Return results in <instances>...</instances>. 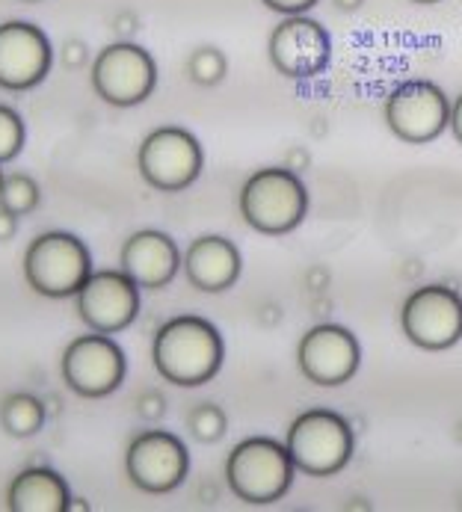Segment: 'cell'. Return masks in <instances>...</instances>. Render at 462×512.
Masks as SVG:
<instances>
[{
    "label": "cell",
    "instance_id": "cell-1",
    "mask_svg": "<svg viewBox=\"0 0 462 512\" xmlns=\"http://www.w3.org/2000/svg\"><path fill=\"white\" fill-rule=\"evenodd\" d=\"M223 359L226 344L220 329L199 314H178L154 332V370L178 388H199L211 382L220 373Z\"/></svg>",
    "mask_w": 462,
    "mask_h": 512
},
{
    "label": "cell",
    "instance_id": "cell-2",
    "mask_svg": "<svg viewBox=\"0 0 462 512\" xmlns=\"http://www.w3.org/2000/svg\"><path fill=\"white\" fill-rule=\"evenodd\" d=\"M237 208L252 231L282 237L297 231L308 217V190L288 166H264L243 181Z\"/></svg>",
    "mask_w": 462,
    "mask_h": 512
},
{
    "label": "cell",
    "instance_id": "cell-3",
    "mask_svg": "<svg viewBox=\"0 0 462 512\" xmlns=\"http://www.w3.org/2000/svg\"><path fill=\"white\" fill-rule=\"evenodd\" d=\"M297 465L288 444L270 436H249L231 447L226 459V483L243 504H276L294 483Z\"/></svg>",
    "mask_w": 462,
    "mask_h": 512
},
{
    "label": "cell",
    "instance_id": "cell-4",
    "mask_svg": "<svg viewBox=\"0 0 462 512\" xmlns=\"http://www.w3.org/2000/svg\"><path fill=\"white\" fill-rule=\"evenodd\" d=\"M285 444L297 471L306 477H335L356 453L353 424L332 409H308L288 427Z\"/></svg>",
    "mask_w": 462,
    "mask_h": 512
},
{
    "label": "cell",
    "instance_id": "cell-5",
    "mask_svg": "<svg viewBox=\"0 0 462 512\" xmlns=\"http://www.w3.org/2000/svg\"><path fill=\"white\" fill-rule=\"evenodd\" d=\"M92 255L86 243L69 231H45L30 240L24 252V279L39 296L69 299L92 276Z\"/></svg>",
    "mask_w": 462,
    "mask_h": 512
},
{
    "label": "cell",
    "instance_id": "cell-6",
    "mask_svg": "<svg viewBox=\"0 0 462 512\" xmlns=\"http://www.w3.org/2000/svg\"><path fill=\"white\" fill-rule=\"evenodd\" d=\"M385 125L400 143H436L451 128V101L433 80H403L385 98Z\"/></svg>",
    "mask_w": 462,
    "mask_h": 512
},
{
    "label": "cell",
    "instance_id": "cell-7",
    "mask_svg": "<svg viewBox=\"0 0 462 512\" xmlns=\"http://www.w3.org/2000/svg\"><path fill=\"white\" fill-rule=\"evenodd\" d=\"M92 89L110 107H137L157 86V63L137 42H110L92 60Z\"/></svg>",
    "mask_w": 462,
    "mask_h": 512
},
{
    "label": "cell",
    "instance_id": "cell-8",
    "mask_svg": "<svg viewBox=\"0 0 462 512\" xmlns=\"http://www.w3.org/2000/svg\"><path fill=\"white\" fill-rule=\"evenodd\" d=\"M400 329L409 344L427 353L451 350L462 341V296L448 285H421L400 308Z\"/></svg>",
    "mask_w": 462,
    "mask_h": 512
},
{
    "label": "cell",
    "instance_id": "cell-9",
    "mask_svg": "<svg viewBox=\"0 0 462 512\" xmlns=\"http://www.w3.org/2000/svg\"><path fill=\"white\" fill-rule=\"evenodd\" d=\"M137 166L149 187L160 193H181L202 175L205 151L187 128L163 125L140 143Z\"/></svg>",
    "mask_w": 462,
    "mask_h": 512
},
{
    "label": "cell",
    "instance_id": "cell-10",
    "mask_svg": "<svg viewBox=\"0 0 462 512\" xmlns=\"http://www.w3.org/2000/svg\"><path fill=\"white\" fill-rule=\"evenodd\" d=\"M267 54L273 69L288 80H311L323 74L332 63V36L329 30L303 15H282L267 39Z\"/></svg>",
    "mask_w": 462,
    "mask_h": 512
},
{
    "label": "cell",
    "instance_id": "cell-11",
    "mask_svg": "<svg viewBox=\"0 0 462 512\" xmlns=\"http://www.w3.org/2000/svg\"><path fill=\"white\" fill-rule=\"evenodd\" d=\"M63 382L75 391L77 397L101 400L110 397L128 373L125 350L104 332L80 335L63 353Z\"/></svg>",
    "mask_w": 462,
    "mask_h": 512
},
{
    "label": "cell",
    "instance_id": "cell-12",
    "mask_svg": "<svg viewBox=\"0 0 462 512\" xmlns=\"http://www.w3.org/2000/svg\"><path fill=\"white\" fill-rule=\"evenodd\" d=\"M140 291L143 288L122 267L98 270L77 291V317L89 326V332H125L140 317Z\"/></svg>",
    "mask_w": 462,
    "mask_h": 512
},
{
    "label": "cell",
    "instance_id": "cell-13",
    "mask_svg": "<svg viewBox=\"0 0 462 512\" xmlns=\"http://www.w3.org/2000/svg\"><path fill=\"white\" fill-rule=\"evenodd\" d=\"M128 480L149 495H166L178 489L190 474V453L187 444L175 433L146 430L128 444L125 453Z\"/></svg>",
    "mask_w": 462,
    "mask_h": 512
},
{
    "label": "cell",
    "instance_id": "cell-14",
    "mask_svg": "<svg viewBox=\"0 0 462 512\" xmlns=\"http://www.w3.org/2000/svg\"><path fill=\"white\" fill-rule=\"evenodd\" d=\"M297 365L311 385L338 388L350 382L362 365L359 338L347 326L317 323L297 344Z\"/></svg>",
    "mask_w": 462,
    "mask_h": 512
},
{
    "label": "cell",
    "instance_id": "cell-15",
    "mask_svg": "<svg viewBox=\"0 0 462 512\" xmlns=\"http://www.w3.org/2000/svg\"><path fill=\"white\" fill-rule=\"evenodd\" d=\"M54 66V48L48 33L30 21L0 24V89L27 92L36 89Z\"/></svg>",
    "mask_w": 462,
    "mask_h": 512
},
{
    "label": "cell",
    "instance_id": "cell-16",
    "mask_svg": "<svg viewBox=\"0 0 462 512\" xmlns=\"http://www.w3.org/2000/svg\"><path fill=\"white\" fill-rule=\"evenodd\" d=\"M184 258L175 246V240L166 231L157 228H143L134 231L119 255V267L143 288V291H160L166 288L178 270H181Z\"/></svg>",
    "mask_w": 462,
    "mask_h": 512
},
{
    "label": "cell",
    "instance_id": "cell-17",
    "mask_svg": "<svg viewBox=\"0 0 462 512\" xmlns=\"http://www.w3.org/2000/svg\"><path fill=\"white\" fill-rule=\"evenodd\" d=\"M187 282L202 293H223L234 288V282L240 279L243 270V258L240 249L223 234H202L196 237L187 252H184V264H181Z\"/></svg>",
    "mask_w": 462,
    "mask_h": 512
},
{
    "label": "cell",
    "instance_id": "cell-18",
    "mask_svg": "<svg viewBox=\"0 0 462 512\" xmlns=\"http://www.w3.org/2000/svg\"><path fill=\"white\" fill-rule=\"evenodd\" d=\"M72 504L69 483L48 465H30L15 474L6 489L9 512H66Z\"/></svg>",
    "mask_w": 462,
    "mask_h": 512
},
{
    "label": "cell",
    "instance_id": "cell-19",
    "mask_svg": "<svg viewBox=\"0 0 462 512\" xmlns=\"http://www.w3.org/2000/svg\"><path fill=\"white\" fill-rule=\"evenodd\" d=\"M48 421V406L45 400H39L30 391H15L9 397H3L0 403V427L12 436V439H30L36 436Z\"/></svg>",
    "mask_w": 462,
    "mask_h": 512
},
{
    "label": "cell",
    "instance_id": "cell-20",
    "mask_svg": "<svg viewBox=\"0 0 462 512\" xmlns=\"http://www.w3.org/2000/svg\"><path fill=\"white\" fill-rule=\"evenodd\" d=\"M229 74V60L217 45H199L187 57V77L196 86H217Z\"/></svg>",
    "mask_w": 462,
    "mask_h": 512
},
{
    "label": "cell",
    "instance_id": "cell-21",
    "mask_svg": "<svg viewBox=\"0 0 462 512\" xmlns=\"http://www.w3.org/2000/svg\"><path fill=\"white\" fill-rule=\"evenodd\" d=\"M187 430L202 444H217L229 433V418L217 403H196L187 412Z\"/></svg>",
    "mask_w": 462,
    "mask_h": 512
},
{
    "label": "cell",
    "instance_id": "cell-22",
    "mask_svg": "<svg viewBox=\"0 0 462 512\" xmlns=\"http://www.w3.org/2000/svg\"><path fill=\"white\" fill-rule=\"evenodd\" d=\"M39 199H42L39 184L30 175H24V172L6 175L3 190H0V205L6 211H12L15 217H24V214H30V211L39 208Z\"/></svg>",
    "mask_w": 462,
    "mask_h": 512
},
{
    "label": "cell",
    "instance_id": "cell-23",
    "mask_svg": "<svg viewBox=\"0 0 462 512\" xmlns=\"http://www.w3.org/2000/svg\"><path fill=\"white\" fill-rule=\"evenodd\" d=\"M27 143V128H24V119L0 104V163H9L21 154V148Z\"/></svg>",
    "mask_w": 462,
    "mask_h": 512
},
{
    "label": "cell",
    "instance_id": "cell-24",
    "mask_svg": "<svg viewBox=\"0 0 462 512\" xmlns=\"http://www.w3.org/2000/svg\"><path fill=\"white\" fill-rule=\"evenodd\" d=\"M137 415L143 421H149V424H157L166 415V397L157 388L140 391V397H137Z\"/></svg>",
    "mask_w": 462,
    "mask_h": 512
},
{
    "label": "cell",
    "instance_id": "cell-25",
    "mask_svg": "<svg viewBox=\"0 0 462 512\" xmlns=\"http://www.w3.org/2000/svg\"><path fill=\"white\" fill-rule=\"evenodd\" d=\"M60 60H63V66H66L69 72L83 69V66L89 63V48H86V42H83V39H66L63 48H60Z\"/></svg>",
    "mask_w": 462,
    "mask_h": 512
},
{
    "label": "cell",
    "instance_id": "cell-26",
    "mask_svg": "<svg viewBox=\"0 0 462 512\" xmlns=\"http://www.w3.org/2000/svg\"><path fill=\"white\" fill-rule=\"evenodd\" d=\"M140 27H143V21H140V15H137L134 9H122V12H116V18H113V33H116V39H122V42H134V36L140 33Z\"/></svg>",
    "mask_w": 462,
    "mask_h": 512
},
{
    "label": "cell",
    "instance_id": "cell-27",
    "mask_svg": "<svg viewBox=\"0 0 462 512\" xmlns=\"http://www.w3.org/2000/svg\"><path fill=\"white\" fill-rule=\"evenodd\" d=\"M261 3L279 15H303L308 9H314L320 0H261Z\"/></svg>",
    "mask_w": 462,
    "mask_h": 512
},
{
    "label": "cell",
    "instance_id": "cell-28",
    "mask_svg": "<svg viewBox=\"0 0 462 512\" xmlns=\"http://www.w3.org/2000/svg\"><path fill=\"white\" fill-rule=\"evenodd\" d=\"M282 166H288L291 172H306L308 166H311V154H308L306 146H291L285 151V157H282Z\"/></svg>",
    "mask_w": 462,
    "mask_h": 512
},
{
    "label": "cell",
    "instance_id": "cell-29",
    "mask_svg": "<svg viewBox=\"0 0 462 512\" xmlns=\"http://www.w3.org/2000/svg\"><path fill=\"white\" fill-rule=\"evenodd\" d=\"M329 282H332V276H329V270L326 267H320V264H314V267H308L306 270V288L314 293H323L329 288Z\"/></svg>",
    "mask_w": 462,
    "mask_h": 512
},
{
    "label": "cell",
    "instance_id": "cell-30",
    "mask_svg": "<svg viewBox=\"0 0 462 512\" xmlns=\"http://www.w3.org/2000/svg\"><path fill=\"white\" fill-rule=\"evenodd\" d=\"M15 234H18V217L0 205V243H9V240H15Z\"/></svg>",
    "mask_w": 462,
    "mask_h": 512
},
{
    "label": "cell",
    "instance_id": "cell-31",
    "mask_svg": "<svg viewBox=\"0 0 462 512\" xmlns=\"http://www.w3.org/2000/svg\"><path fill=\"white\" fill-rule=\"evenodd\" d=\"M451 134L462 146V92L451 101Z\"/></svg>",
    "mask_w": 462,
    "mask_h": 512
},
{
    "label": "cell",
    "instance_id": "cell-32",
    "mask_svg": "<svg viewBox=\"0 0 462 512\" xmlns=\"http://www.w3.org/2000/svg\"><path fill=\"white\" fill-rule=\"evenodd\" d=\"M332 6H335L338 12H356V9L365 6V0H332Z\"/></svg>",
    "mask_w": 462,
    "mask_h": 512
},
{
    "label": "cell",
    "instance_id": "cell-33",
    "mask_svg": "<svg viewBox=\"0 0 462 512\" xmlns=\"http://www.w3.org/2000/svg\"><path fill=\"white\" fill-rule=\"evenodd\" d=\"M69 510H80V512H86L89 510V504L83 501V498H72V504H69Z\"/></svg>",
    "mask_w": 462,
    "mask_h": 512
},
{
    "label": "cell",
    "instance_id": "cell-34",
    "mask_svg": "<svg viewBox=\"0 0 462 512\" xmlns=\"http://www.w3.org/2000/svg\"><path fill=\"white\" fill-rule=\"evenodd\" d=\"M454 439H457V444H462V421L454 427Z\"/></svg>",
    "mask_w": 462,
    "mask_h": 512
},
{
    "label": "cell",
    "instance_id": "cell-35",
    "mask_svg": "<svg viewBox=\"0 0 462 512\" xmlns=\"http://www.w3.org/2000/svg\"><path fill=\"white\" fill-rule=\"evenodd\" d=\"M3 181H6V172H3V163H0V190H3Z\"/></svg>",
    "mask_w": 462,
    "mask_h": 512
},
{
    "label": "cell",
    "instance_id": "cell-36",
    "mask_svg": "<svg viewBox=\"0 0 462 512\" xmlns=\"http://www.w3.org/2000/svg\"><path fill=\"white\" fill-rule=\"evenodd\" d=\"M412 3H424V6H430V3H439V0H412Z\"/></svg>",
    "mask_w": 462,
    "mask_h": 512
},
{
    "label": "cell",
    "instance_id": "cell-37",
    "mask_svg": "<svg viewBox=\"0 0 462 512\" xmlns=\"http://www.w3.org/2000/svg\"><path fill=\"white\" fill-rule=\"evenodd\" d=\"M24 3H39V0H24Z\"/></svg>",
    "mask_w": 462,
    "mask_h": 512
}]
</instances>
